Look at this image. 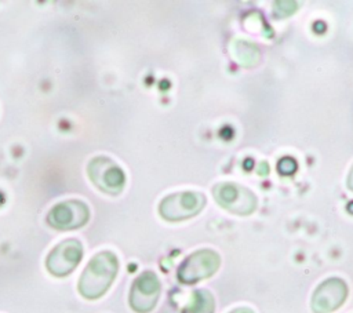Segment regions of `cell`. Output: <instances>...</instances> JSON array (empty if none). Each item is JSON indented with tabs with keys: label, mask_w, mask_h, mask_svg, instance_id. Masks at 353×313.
Here are the masks:
<instances>
[{
	"label": "cell",
	"mask_w": 353,
	"mask_h": 313,
	"mask_svg": "<svg viewBox=\"0 0 353 313\" xmlns=\"http://www.w3.org/2000/svg\"><path fill=\"white\" fill-rule=\"evenodd\" d=\"M119 269L117 258L110 251L97 254L83 270L79 280V292L85 299L102 296L112 285Z\"/></svg>",
	"instance_id": "6da1fadb"
},
{
	"label": "cell",
	"mask_w": 353,
	"mask_h": 313,
	"mask_svg": "<svg viewBox=\"0 0 353 313\" xmlns=\"http://www.w3.org/2000/svg\"><path fill=\"white\" fill-rule=\"evenodd\" d=\"M91 182L108 194H119L125 183L123 170L109 157L98 156L94 157L87 167Z\"/></svg>",
	"instance_id": "7a4b0ae2"
},
{
	"label": "cell",
	"mask_w": 353,
	"mask_h": 313,
	"mask_svg": "<svg viewBox=\"0 0 353 313\" xmlns=\"http://www.w3.org/2000/svg\"><path fill=\"white\" fill-rule=\"evenodd\" d=\"M205 204V197L197 192L174 193L163 199L159 205L160 215L171 222L194 216Z\"/></svg>",
	"instance_id": "3957f363"
},
{
	"label": "cell",
	"mask_w": 353,
	"mask_h": 313,
	"mask_svg": "<svg viewBox=\"0 0 353 313\" xmlns=\"http://www.w3.org/2000/svg\"><path fill=\"white\" fill-rule=\"evenodd\" d=\"M214 199L228 211L237 215H248L256 207V197L251 190L233 182L218 183L214 188Z\"/></svg>",
	"instance_id": "277c9868"
},
{
	"label": "cell",
	"mask_w": 353,
	"mask_h": 313,
	"mask_svg": "<svg viewBox=\"0 0 353 313\" xmlns=\"http://www.w3.org/2000/svg\"><path fill=\"white\" fill-rule=\"evenodd\" d=\"M219 267V255L211 250H200L189 255L178 269V279L193 284L212 276Z\"/></svg>",
	"instance_id": "5b68a950"
},
{
	"label": "cell",
	"mask_w": 353,
	"mask_h": 313,
	"mask_svg": "<svg viewBox=\"0 0 353 313\" xmlns=\"http://www.w3.org/2000/svg\"><path fill=\"white\" fill-rule=\"evenodd\" d=\"M83 256L81 243L76 239H68L55 245L47 256L46 267L57 277H63L74 270Z\"/></svg>",
	"instance_id": "8992f818"
},
{
	"label": "cell",
	"mask_w": 353,
	"mask_h": 313,
	"mask_svg": "<svg viewBox=\"0 0 353 313\" xmlns=\"http://www.w3.org/2000/svg\"><path fill=\"white\" fill-rule=\"evenodd\" d=\"M90 219L88 207L80 200H66L54 205L48 215L47 223L59 230H72L81 228Z\"/></svg>",
	"instance_id": "52a82bcc"
},
{
	"label": "cell",
	"mask_w": 353,
	"mask_h": 313,
	"mask_svg": "<svg viewBox=\"0 0 353 313\" xmlns=\"http://www.w3.org/2000/svg\"><path fill=\"white\" fill-rule=\"evenodd\" d=\"M160 295V281L153 272H143L132 284L130 305L138 313L150 312Z\"/></svg>",
	"instance_id": "ba28073f"
},
{
	"label": "cell",
	"mask_w": 353,
	"mask_h": 313,
	"mask_svg": "<svg viewBox=\"0 0 353 313\" xmlns=\"http://www.w3.org/2000/svg\"><path fill=\"white\" fill-rule=\"evenodd\" d=\"M347 296V287L341 279H328L313 294L312 309L314 313H330L338 309Z\"/></svg>",
	"instance_id": "9c48e42d"
},
{
	"label": "cell",
	"mask_w": 353,
	"mask_h": 313,
	"mask_svg": "<svg viewBox=\"0 0 353 313\" xmlns=\"http://www.w3.org/2000/svg\"><path fill=\"white\" fill-rule=\"evenodd\" d=\"M233 55H234V59L243 66H254L258 63L261 58L258 47L245 40L234 41Z\"/></svg>",
	"instance_id": "30bf717a"
},
{
	"label": "cell",
	"mask_w": 353,
	"mask_h": 313,
	"mask_svg": "<svg viewBox=\"0 0 353 313\" xmlns=\"http://www.w3.org/2000/svg\"><path fill=\"white\" fill-rule=\"evenodd\" d=\"M214 298L207 290L194 291L190 303L183 309L182 313H212Z\"/></svg>",
	"instance_id": "8fae6325"
},
{
	"label": "cell",
	"mask_w": 353,
	"mask_h": 313,
	"mask_svg": "<svg viewBox=\"0 0 353 313\" xmlns=\"http://www.w3.org/2000/svg\"><path fill=\"white\" fill-rule=\"evenodd\" d=\"M296 11V3L294 1H276L274 3V14L279 18L288 17Z\"/></svg>",
	"instance_id": "7c38bea8"
},
{
	"label": "cell",
	"mask_w": 353,
	"mask_h": 313,
	"mask_svg": "<svg viewBox=\"0 0 353 313\" xmlns=\"http://www.w3.org/2000/svg\"><path fill=\"white\" fill-rule=\"evenodd\" d=\"M296 161L292 157H283L277 164V170L283 175L294 174L296 171Z\"/></svg>",
	"instance_id": "4fadbf2b"
},
{
	"label": "cell",
	"mask_w": 353,
	"mask_h": 313,
	"mask_svg": "<svg viewBox=\"0 0 353 313\" xmlns=\"http://www.w3.org/2000/svg\"><path fill=\"white\" fill-rule=\"evenodd\" d=\"M268 172H269V165H268V163H265V161L259 163V165H258V174L266 175Z\"/></svg>",
	"instance_id": "5bb4252c"
},
{
	"label": "cell",
	"mask_w": 353,
	"mask_h": 313,
	"mask_svg": "<svg viewBox=\"0 0 353 313\" xmlns=\"http://www.w3.org/2000/svg\"><path fill=\"white\" fill-rule=\"evenodd\" d=\"M347 188L353 192V168L350 170V174L347 176Z\"/></svg>",
	"instance_id": "9a60e30c"
},
{
	"label": "cell",
	"mask_w": 353,
	"mask_h": 313,
	"mask_svg": "<svg viewBox=\"0 0 353 313\" xmlns=\"http://www.w3.org/2000/svg\"><path fill=\"white\" fill-rule=\"evenodd\" d=\"M230 313H254V312L251 309H247V307H240V309H236V310H233Z\"/></svg>",
	"instance_id": "2e32d148"
},
{
	"label": "cell",
	"mask_w": 353,
	"mask_h": 313,
	"mask_svg": "<svg viewBox=\"0 0 353 313\" xmlns=\"http://www.w3.org/2000/svg\"><path fill=\"white\" fill-rule=\"evenodd\" d=\"M247 161H248V163H245V164H244V167H245V168H251V165H252V160H247Z\"/></svg>",
	"instance_id": "e0dca14e"
},
{
	"label": "cell",
	"mask_w": 353,
	"mask_h": 313,
	"mask_svg": "<svg viewBox=\"0 0 353 313\" xmlns=\"http://www.w3.org/2000/svg\"><path fill=\"white\" fill-rule=\"evenodd\" d=\"M347 210H349V211L353 214V201H352V203L347 205Z\"/></svg>",
	"instance_id": "ac0fdd59"
}]
</instances>
